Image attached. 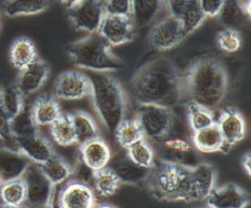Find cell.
<instances>
[{"label": "cell", "mask_w": 251, "mask_h": 208, "mask_svg": "<svg viewBox=\"0 0 251 208\" xmlns=\"http://www.w3.org/2000/svg\"><path fill=\"white\" fill-rule=\"evenodd\" d=\"M95 208H115V207H113L111 205H100V206L95 207Z\"/></svg>", "instance_id": "cell-47"}, {"label": "cell", "mask_w": 251, "mask_h": 208, "mask_svg": "<svg viewBox=\"0 0 251 208\" xmlns=\"http://www.w3.org/2000/svg\"><path fill=\"white\" fill-rule=\"evenodd\" d=\"M95 204L94 191L87 183L72 182L61 190L57 208H95Z\"/></svg>", "instance_id": "cell-15"}, {"label": "cell", "mask_w": 251, "mask_h": 208, "mask_svg": "<svg viewBox=\"0 0 251 208\" xmlns=\"http://www.w3.org/2000/svg\"><path fill=\"white\" fill-rule=\"evenodd\" d=\"M0 198L6 205H23L25 201V185L23 178L3 182L0 185Z\"/></svg>", "instance_id": "cell-35"}, {"label": "cell", "mask_w": 251, "mask_h": 208, "mask_svg": "<svg viewBox=\"0 0 251 208\" xmlns=\"http://www.w3.org/2000/svg\"><path fill=\"white\" fill-rule=\"evenodd\" d=\"M2 182H2V180H1V178H0V185L2 184Z\"/></svg>", "instance_id": "cell-48"}, {"label": "cell", "mask_w": 251, "mask_h": 208, "mask_svg": "<svg viewBox=\"0 0 251 208\" xmlns=\"http://www.w3.org/2000/svg\"><path fill=\"white\" fill-rule=\"evenodd\" d=\"M31 114L34 123L39 126H50L61 115V108L54 97L39 96L31 106Z\"/></svg>", "instance_id": "cell-24"}, {"label": "cell", "mask_w": 251, "mask_h": 208, "mask_svg": "<svg viewBox=\"0 0 251 208\" xmlns=\"http://www.w3.org/2000/svg\"><path fill=\"white\" fill-rule=\"evenodd\" d=\"M206 17L198 0H188L178 17L184 34L187 36L194 32L204 23Z\"/></svg>", "instance_id": "cell-31"}, {"label": "cell", "mask_w": 251, "mask_h": 208, "mask_svg": "<svg viewBox=\"0 0 251 208\" xmlns=\"http://www.w3.org/2000/svg\"><path fill=\"white\" fill-rule=\"evenodd\" d=\"M205 200L209 208H248L250 203L248 193L234 183L214 187Z\"/></svg>", "instance_id": "cell-14"}, {"label": "cell", "mask_w": 251, "mask_h": 208, "mask_svg": "<svg viewBox=\"0 0 251 208\" xmlns=\"http://www.w3.org/2000/svg\"><path fill=\"white\" fill-rule=\"evenodd\" d=\"M0 26H1V23H0Z\"/></svg>", "instance_id": "cell-50"}, {"label": "cell", "mask_w": 251, "mask_h": 208, "mask_svg": "<svg viewBox=\"0 0 251 208\" xmlns=\"http://www.w3.org/2000/svg\"><path fill=\"white\" fill-rule=\"evenodd\" d=\"M138 104L173 108L183 96V78L176 65L167 57L153 58L140 66L130 80Z\"/></svg>", "instance_id": "cell-1"}, {"label": "cell", "mask_w": 251, "mask_h": 208, "mask_svg": "<svg viewBox=\"0 0 251 208\" xmlns=\"http://www.w3.org/2000/svg\"><path fill=\"white\" fill-rule=\"evenodd\" d=\"M24 99L15 84L0 87V103L10 120L21 111L25 104Z\"/></svg>", "instance_id": "cell-38"}, {"label": "cell", "mask_w": 251, "mask_h": 208, "mask_svg": "<svg viewBox=\"0 0 251 208\" xmlns=\"http://www.w3.org/2000/svg\"><path fill=\"white\" fill-rule=\"evenodd\" d=\"M217 17L225 28L239 32L250 22L249 1L244 3L242 0H225Z\"/></svg>", "instance_id": "cell-18"}, {"label": "cell", "mask_w": 251, "mask_h": 208, "mask_svg": "<svg viewBox=\"0 0 251 208\" xmlns=\"http://www.w3.org/2000/svg\"><path fill=\"white\" fill-rule=\"evenodd\" d=\"M187 1L188 0H163V3H165L169 11V15L178 19Z\"/></svg>", "instance_id": "cell-43"}, {"label": "cell", "mask_w": 251, "mask_h": 208, "mask_svg": "<svg viewBox=\"0 0 251 208\" xmlns=\"http://www.w3.org/2000/svg\"><path fill=\"white\" fill-rule=\"evenodd\" d=\"M91 181L95 191L102 197L114 195L121 185L120 180L109 167L93 171Z\"/></svg>", "instance_id": "cell-32"}, {"label": "cell", "mask_w": 251, "mask_h": 208, "mask_svg": "<svg viewBox=\"0 0 251 208\" xmlns=\"http://www.w3.org/2000/svg\"><path fill=\"white\" fill-rule=\"evenodd\" d=\"M50 133L54 141L61 146H71L76 143L74 127L69 115H61L50 125Z\"/></svg>", "instance_id": "cell-33"}, {"label": "cell", "mask_w": 251, "mask_h": 208, "mask_svg": "<svg viewBox=\"0 0 251 208\" xmlns=\"http://www.w3.org/2000/svg\"><path fill=\"white\" fill-rule=\"evenodd\" d=\"M53 92L55 97L63 100H79L89 95V79L78 71L61 73L55 82Z\"/></svg>", "instance_id": "cell-11"}, {"label": "cell", "mask_w": 251, "mask_h": 208, "mask_svg": "<svg viewBox=\"0 0 251 208\" xmlns=\"http://www.w3.org/2000/svg\"><path fill=\"white\" fill-rule=\"evenodd\" d=\"M49 73L50 69L48 64L37 58L19 71V75L14 84L25 98L37 92L43 86L49 77Z\"/></svg>", "instance_id": "cell-13"}, {"label": "cell", "mask_w": 251, "mask_h": 208, "mask_svg": "<svg viewBox=\"0 0 251 208\" xmlns=\"http://www.w3.org/2000/svg\"><path fill=\"white\" fill-rule=\"evenodd\" d=\"M32 163L18 148L0 145V178L7 182L22 178Z\"/></svg>", "instance_id": "cell-19"}, {"label": "cell", "mask_w": 251, "mask_h": 208, "mask_svg": "<svg viewBox=\"0 0 251 208\" xmlns=\"http://www.w3.org/2000/svg\"><path fill=\"white\" fill-rule=\"evenodd\" d=\"M190 169L181 164L154 162L144 185L160 201L190 202Z\"/></svg>", "instance_id": "cell-4"}, {"label": "cell", "mask_w": 251, "mask_h": 208, "mask_svg": "<svg viewBox=\"0 0 251 208\" xmlns=\"http://www.w3.org/2000/svg\"><path fill=\"white\" fill-rule=\"evenodd\" d=\"M186 35L179 20L169 15L158 22L150 30L149 43L157 51H168L177 46Z\"/></svg>", "instance_id": "cell-10"}, {"label": "cell", "mask_w": 251, "mask_h": 208, "mask_svg": "<svg viewBox=\"0 0 251 208\" xmlns=\"http://www.w3.org/2000/svg\"><path fill=\"white\" fill-rule=\"evenodd\" d=\"M89 96L93 108L109 133L114 132L126 119V100L119 80L108 73L89 72Z\"/></svg>", "instance_id": "cell-3"}, {"label": "cell", "mask_w": 251, "mask_h": 208, "mask_svg": "<svg viewBox=\"0 0 251 208\" xmlns=\"http://www.w3.org/2000/svg\"><path fill=\"white\" fill-rule=\"evenodd\" d=\"M131 20L137 26H146L152 23L163 6V0H131Z\"/></svg>", "instance_id": "cell-27"}, {"label": "cell", "mask_w": 251, "mask_h": 208, "mask_svg": "<svg viewBox=\"0 0 251 208\" xmlns=\"http://www.w3.org/2000/svg\"><path fill=\"white\" fill-rule=\"evenodd\" d=\"M39 167L49 182L55 186L63 183L72 175L71 166L57 154H53L47 161L39 164Z\"/></svg>", "instance_id": "cell-29"}, {"label": "cell", "mask_w": 251, "mask_h": 208, "mask_svg": "<svg viewBox=\"0 0 251 208\" xmlns=\"http://www.w3.org/2000/svg\"><path fill=\"white\" fill-rule=\"evenodd\" d=\"M241 165H242V168H243L244 172L246 173V175L248 177H250V175H251V155L249 152H247L243 155L242 160H241Z\"/></svg>", "instance_id": "cell-44"}, {"label": "cell", "mask_w": 251, "mask_h": 208, "mask_svg": "<svg viewBox=\"0 0 251 208\" xmlns=\"http://www.w3.org/2000/svg\"><path fill=\"white\" fill-rule=\"evenodd\" d=\"M104 13L106 15L130 17L132 12L131 0H104Z\"/></svg>", "instance_id": "cell-40"}, {"label": "cell", "mask_w": 251, "mask_h": 208, "mask_svg": "<svg viewBox=\"0 0 251 208\" xmlns=\"http://www.w3.org/2000/svg\"><path fill=\"white\" fill-rule=\"evenodd\" d=\"M135 119L141 127L144 137L162 141L172 130L174 115L172 108L156 104H139Z\"/></svg>", "instance_id": "cell-6"}, {"label": "cell", "mask_w": 251, "mask_h": 208, "mask_svg": "<svg viewBox=\"0 0 251 208\" xmlns=\"http://www.w3.org/2000/svg\"><path fill=\"white\" fill-rule=\"evenodd\" d=\"M0 140L8 142L13 141V136L10 130V119L5 113L2 105L0 103Z\"/></svg>", "instance_id": "cell-41"}, {"label": "cell", "mask_w": 251, "mask_h": 208, "mask_svg": "<svg viewBox=\"0 0 251 208\" xmlns=\"http://www.w3.org/2000/svg\"><path fill=\"white\" fill-rule=\"evenodd\" d=\"M159 160L193 167L197 162L196 149L192 141L180 135L169 134L159 142Z\"/></svg>", "instance_id": "cell-9"}, {"label": "cell", "mask_w": 251, "mask_h": 208, "mask_svg": "<svg viewBox=\"0 0 251 208\" xmlns=\"http://www.w3.org/2000/svg\"><path fill=\"white\" fill-rule=\"evenodd\" d=\"M109 168L116 174L121 183L144 184L150 169L143 168L133 163L126 154L110 160Z\"/></svg>", "instance_id": "cell-21"}, {"label": "cell", "mask_w": 251, "mask_h": 208, "mask_svg": "<svg viewBox=\"0 0 251 208\" xmlns=\"http://www.w3.org/2000/svg\"><path fill=\"white\" fill-rule=\"evenodd\" d=\"M49 5V0H5L3 11L9 18L31 16L43 13Z\"/></svg>", "instance_id": "cell-26"}, {"label": "cell", "mask_w": 251, "mask_h": 208, "mask_svg": "<svg viewBox=\"0 0 251 208\" xmlns=\"http://www.w3.org/2000/svg\"><path fill=\"white\" fill-rule=\"evenodd\" d=\"M22 178L25 185L26 208H51L54 185L42 173L39 165L30 163Z\"/></svg>", "instance_id": "cell-7"}, {"label": "cell", "mask_w": 251, "mask_h": 208, "mask_svg": "<svg viewBox=\"0 0 251 208\" xmlns=\"http://www.w3.org/2000/svg\"><path fill=\"white\" fill-rule=\"evenodd\" d=\"M69 54L76 67L89 72L110 73L125 68L124 62L112 52L111 45L97 32L70 44Z\"/></svg>", "instance_id": "cell-5"}, {"label": "cell", "mask_w": 251, "mask_h": 208, "mask_svg": "<svg viewBox=\"0 0 251 208\" xmlns=\"http://www.w3.org/2000/svg\"><path fill=\"white\" fill-rule=\"evenodd\" d=\"M207 208H209V207H207ZM248 208H249V207H248Z\"/></svg>", "instance_id": "cell-49"}, {"label": "cell", "mask_w": 251, "mask_h": 208, "mask_svg": "<svg viewBox=\"0 0 251 208\" xmlns=\"http://www.w3.org/2000/svg\"><path fill=\"white\" fill-rule=\"evenodd\" d=\"M217 43L219 48L226 53H235L242 44V39L238 31L225 28L217 35Z\"/></svg>", "instance_id": "cell-39"}, {"label": "cell", "mask_w": 251, "mask_h": 208, "mask_svg": "<svg viewBox=\"0 0 251 208\" xmlns=\"http://www.w3.org/2000/svg\"><path fill=\"white\" fill-rule=\"evenodd\" d=\"M187 118L192 132L216 123L212 110L191 101H188L187 103Z\"/></svg>", "instance_id": "cell-37"}, {"label": "cell", "mask_w": 251, "mask_h": 208, "mask_svg": "<svg viewBox=\"0 0 251 208\" xmlns=\"http://www.w3.org/2000/svg\"><path fill=\"white\" fill-rule=\"evenodd\" d=\"M191 141L197 151L204 153L226 152V148L217 124H213L205 129L194 131Z\"/></svg>", "instance_id": "cell-23"}, {"label": "cell", "mask_w": 251, "mask_h": 208, "mask_svg": "<svg viewBox=\"0 0 251 208\" xmlns=\"http://www.w3.org/2000/svg\"><path fill=\"white\" fill-rule=\"evenodd\" d=\"M207 17H217L225 0H198Z\"/></svg>", "instance_id": "cell-42"}, {"label": "cell", "mask_w": 251, "mask_h": 208, "mask_svg": "<svg viewBox=\"0 0 251 208\" xmlns=\"http://www.w3.org/2000/svg\"><path fill=\"white\" fill-rule=\"evenodd\" d=\"M0 208H26L23 205H17V206H14V205H6V204H2L0 205Z\"/></svg>", "instance_id": "cell-46"}, {"label": "cell", "mask_w": 251, "mask_h": 208, "mask_svg": "<svg viewBox=\"0 0 251 208\" xmlns=\"http://www.w3.org/2000/svg\"><path fill=\"white\" fill-rule=\"evenodd\" d=\"M62 4H64L67 8H70L72 6H74L75 4H76L77 2H79L80 0H59Z\"/></svg>", "instance_id": "cell-45"}, {"label": "cell", "mask_w": 251, "mask_h": 208, "mask_svg": "<svg viewBox=\"0 0 251 208\" xmlns=\"http://www.w3.org/2000/svg\"><path fill=\"white\" fill-rule=\"evenodd\" d=\"M76 143L81 145L98 136V129L93 119L86 113L76 111L70 114Z\"/></svg>", "instance_id": "cell-28"}, {"label": "cell", "mask_w": 251, "mask_h": 208, "mask_svg": "<svg viewBox=\"0 0 251 208\" xmlns=\"http://www.w3.org/2000/svg\"><path fill=\"white\" fill-rule=\"evenodd\" d=\"M217 180L216 168L204 162H199L190 169V200H205L215 187Z\"/></svg>", "instance_id": "cell-16"}, {"label": "cell", "mask_w": 251, "mask_h": 208, "mask_svg": "<svg viewBox=\"0 0 251 208\" xmlns=\"http://www.w3.org/2000/svg\"><path fill=\"white\" fill-rule=\"evenodd\" d=\"M16 148L25 155L32 163L42 164L53 154V148L49 141L39 133L13 138Z\"/></svg>", "instance_id": "cell-20"}, {"label": "cell", "mask_w": 251, "mask_h": 208, "mask_svg": "<svg viewBox=\"0 0 251 208\" xmlns=\"http://www.w3.org/2000/svg\"><path fill=\"white\" fill-rule=\"evenodd\" d=\"M104 15L101 0H80L68 8V16L74 26L88 33L98 31Z\"/></svg>", "instance_id": "cell-8"}, {"label": "cell", "mask_w": 251, "mask_h": 208, "mask_svg": "<svg viewBox=\"0 0 251 208\" xmlns=\"http://www.w3.org/2000/svg\"><path fill=\"white\" fill-rule=\"evenodd\" d=\"M126 155L127 157L136 165L141 166L143 168L150 169L155 162V155L154 150L152 146L149 144V142L142 138L130 146H128L126 149Z\"/></svg>", "instance_id": "cell-36"}, {"label": "cell", "mask_w": 251, "mask_h": 208, "mask_svg": "<svg viewBox=\"0 0 251 208\" xmlns=\"http://www.w3.org/2000/svg\"><path fill=\"white\" fill-rule=\"evenodd\" d=\"M0 87H1V85H0Z\"/></svg>", "instance_id": "cell-51"}, {"label": "cell", "mask_w": 251, "mask_h": 208, "mask_svg": "<svg viewBox=\"0 0 251 208\" xmlns=\"http://www.w3.org/2000/svg\"><path fill=\"white\" fill-rule=\"evenodd\" d=\"M216 124L221 131L226 149L241 141L245 136V120L243 116L234 109L227 108L222 111Z\"/></svg>", "instance_id": "cell-17"}, {"label": "cell", "mask_w": 251, "mask_h": 208, "mask_svg": "<svg viewBox=\"0 0 251 208\" xmlns=\"http://www.w3.org/2000/svg\"><path fill=\"white\" fill-rule=\"evenodd\" d=\"M81 162L91 171L108 167L111 160V150L101 138H93L80 145Z\"/></svg>", "instance_id": "cell-22"}, {"label": "cell", "mask_w": 251, "mask_h": 208, "mask_svg": "<svg viewBox=\"0 0 251 208\" xmlns=\"http://www.w3.org/2000/svg\"><path fill=\"white\" fill-rule=\"evenodd\" d=\"M182 78L183 93L189 101L207 109L218 107L226 95L228 76L224 64L216 58L197 59Z\"/></svg>", "instance_id": "cell-2"}, {"label": "cell", "mask_w": 251, "mask_h": 208, "mask_svg": "<svg viewBox=\"0 0 251 208\" xmlns=\"http://www.w3.org/2000/svg\"><path fill=\"white\" fill-rule=\"evenodd\" d=\"M114 136L116 137L118 143L126 149L134 142L145 138L141 127L135 118L124 119L117 127Z\"/></svg>", "instance_id": "cell-34"}, {"label": "cell", "mask_w": 251, "mask_h": 208, "mask_svg": "<svg viewBox=\"0 0 251 208\" xmlns=\"http://www.w3.org/2000/svg\"><path fill=\"white\" fill-rule=\"evenodd\" d=\"M10 130L13 138L38 133L37 126L31 114V106L24 104L21 111L10 120Z\"/></svg>", "instance_id": "cell-30"}, {"label": "cell", "mask_w": 251, "mask_h": 208, "mask_svg": "<svg viewBox=\"0 0 251 208\" xmlns=\"http://www.w3.org/2000/svg\"><path fill=\"white\" fill-rule=\"evenodd\" d=\"M37 59L35 44L27 37H18L9 49V60L19 71Z\"/></svg>", "instance_id": "cell-25"}, {"label": "cell", "mask_w": 251, "mask_h": 208, "mask_svg": "<svg viewBox=\"0 0 251 208\" xmlns=\"http://www.w3.org/2000/svg\"><path fill=\"white\" fill-rule=\"evenodd\" d=\"M97 33L111 46H119L133 39L134 25L130 17L105 14Z\"/></svg>", "instance_id": "cell-12"}]
</instances>
